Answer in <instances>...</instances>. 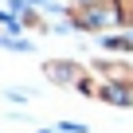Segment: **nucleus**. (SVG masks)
Wrapping results in <instances>:
<instances>
[{"mask_svg": "<svg viewBox=\"0 0 133 133\" xmlns=\"http://www.w3.org/2000/svg\"><path fill=\"white\" fill-rule=\"evenodd\" d=\"M59 129H63V133H86V125H78V121H63Z\"/></svg>", "mask_w": 133, "mask_h": 133, "instance_id": "1", "label": "nucleus"}]
</instances>
